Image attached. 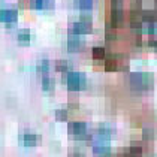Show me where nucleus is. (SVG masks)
Segmentation results:
<instances>
[{"instance_id":"obj_1","label":"nucleus","mask_w":157,"mask_h":157,"mask_svg":"<svg viewBox=\"0 0 157 157\" xmlns=\"http://www.w3.org/2000/svg\"><path fill=\"white\" fill-rule=\"evenodd\" d=\"M111 133L112 130L108 126H100L93 136V150L99 156H108L111 145Z\"/></svg>"},{"instance_id":"obj_2","label":"nucleus","mask_w":157,"mask_h":157,"mask_svg":"<svg viewBox=\"0 0 157 157\" xmlns=\"http://www.w3.org/2000/svg\"><path fill=\"white\" fill-rule=\"evenodd\" d=\"M129 81H130L132 88L139 90V91H145V90H150L153 87L154 76L148 72H133L129 76Z\"/></svg>"},{"instance_id":"obj_3","label":"nucleus","mask_w":157,"mask_h":157,"mask_svg":"<svg viewBox=\"0 0 157 157\" xmlns=\"http://www.w3.org/2000/svg\"><path fill=\"white\" fill-rule=\"evenodd\" d=\"M85 82H87V78H85L84 73L81 72H67V76H66V84H67V88L71 91H78V90H82L85 87Z\"/></svg>"},{"instance_id":"obj_4","label":"nucleus","mask_w":157,"mask_h":157,"mask_svg":"<svg viewBox=\"0 0 157 157\" xmlns=\"http://www.w3.org/2000/svg\"><path fill=\"white\" fill-rule=\"evenodd\" d=\"M69 133H71V138L78 139V141L90 138L87 123H84V121H73V123H71L69 124Z\"/></svg>"},{"instance_id":"obj_5","label":"nucleus","mask_w":157,"mask_h":157,"mask_svg":"<svg viewBox=\"0 0 157 157\" xmlns=\"http://www.w3.org/2000/svg\"><path fill=\"white\" fill-rule=\"evenodd\" d=\"M91 30V20L88 17H82L78 21H75L71 27V32L76 33V35H87Z\"/></svg>"},{"instance_id":"obj_6","label":"nucleus","mask_w":157,"mask_h":157,"mask_svg":"<svg viewBox=\"0 0 157 157\" xmlns=\"http://www.w3.org/2000/svg\"><path fill=\"white\" fill-rule=\"evenodd\" d=\"M18 21V12L17 9H0V23L6 25H15Z\"/></svg>"},{"instance_id":"obj_7","label":"nucleus","mask_w":157,"mask_h":157,"mask_svg":"<svg viewBox=\"0 0 157 157\" xmlns=\"http://www.w3.org/2000/svg\"><path fill=\"white\" fill-rule=\"evenodd\" d=\"M18 139L24 147H33V145H36L39 142L40 136L35 132H30V130H23V132H20Z\"/></svg>"},{"instance_id":"obj_8","label":"nucleus","mask_w":157,"mask_h":157,"mask_svg":"<svg viewBox=\"0 0 157 157\" xmlns=\"http://www.w3.org/2000/svg\"><path fill=\"white\" fill-rule=\"evenodd\" d=\"M81 47H82L81 35H76L73 32H69V36H67V49L69 51H78Z\"/></svg>"},{"instance_id":"obj_9","label":"nucleus","mask_w":157,"mask_h":157,"mask_svg":"<svg viewBox=\"0 0 157 157\" xmlns=\"http://www.w3.org/2000/svg\"><path fill=\"white\" fill-rule=\"evenodd\" d=\"M52 0H30L29 2V6L32 9H36V11H42V9H48L52 8Z\"/></svg>"},{"instance_id":"obj_10","label":"nucleus","mask_w":157,"mask_h":157,"mask_svg":"<svg viewBox=\"0 0 157 157\" xmlns=\"http://www.w3.org/2000/svg\"><path fill=\"white\" fill-rule=\"evenodd\" d=\"M126 154H127V157H142V154H144L142 142H132Z\"/></svg>"},{"instance_id":"obj_11","label":"nucleus","mask_w":157,"mask_h":157,"mask_svg":"<svg viewBox=\"0 0 157 157\" xmlns=\"http://www.w3.org/2000/svg\"><path fill=\"white\" fill-rule=\"evenodd\" d=\"M73 3L81 11H90L93 8V0H73Z\"/></svg>"},{"instance_id":"obj_12","label":"nucleus","mask_w":157,"mask_h":157,"mask_svg":"<svg viewBox=\"0 0 157 157\" xmlns=\"http://www.w3.org/2000/svg\"><path fill=\"white\" fill-rule=\"evenodd\" d=\"M17 39H18V42H21V44H27V42L30 40V30H29V29H21V30H18Z\"/></svg>"},{"instance_id":"obj_13","label":"nucleus","mask_w":157,"mask_h":157,"mask_svg":"<svg viewBox=\"0 0 157 157\" xmlns=\"http://www.w3.org/2000/svg\"><path fill=\"white\" fill-rule=\"evenodd\" d=\"M42 88L45 91H52L54 90V79L49 78L48 75H44V78H42Z\"/></svg>"},{"instance_id":"obj_14","label":"nucleus","mask_w":157,"mask_h":157,"mask_svg":"<svg viewBox=\"0 0 157 157\" xmlns=\"http://www.w3.org/2000/svg\"><path fill=\"white\" fill-rule=\"evenodd\" d=\"M56 67H57V71H59V72H67V71L71 72V64H69V61H66V60L57 61Z\"/></svg>"},{"instance_id":"obj_15","label":"nucleus","mask_w":157,"mask_h":157,"mask_svg":"<svg viewBox=\"0 0 157 157\" xmlns=\"http://www.w3.org/2000/svg\"><path fill=\"white\" fill-rule=\"evenodd\" d=\"M105 48H102V47H94L93 48V59H96V60H102V59H105Z\"/></svg>"},{"instance_id":"obj_16","label":"nucleus","mask_w":157,"mask_h":157,"mask_svg":"<svg viewBox=\"0 0 157 157\" xmlns=\"http://www.w3.org/2000/svg\"><path fill=\"white\" fill-rule=\"evenodd\" d=\"M105 69H106V71H117V69H118V61L115 60L114 57H112V59H108L106 63H105Z\"/></svg>"},{"instance_id":"obj_17","label":"nucleus","mask_w":157,"mask_h":157,"mask_svg":"<svg viewBox=\"0 0 157 157\" xmlns=\"http://www.w3.org/2000/svg\"><path fill=\"white\" fill-rule=\"evenodd\" d=\"M37 69H39V72H42L44 75H47L48 73V69H49V63L48 60H42L39 63V66H37Z\"/></svg>"},{"instance_id":"obj_18","label":"nucleus","mask_w":157,"mask_h":157,"mask_svg":"<svg viewBox=\"0 0 157 157\" xmlns=\"http://www.w3.org/2000/svg\"><path fill=\"white\" fill-rule=\"evenodd\" d=\"M56 118L60 120V121L67 120V111H66V109H59V111H56Z\"/></svg>"},{"instance_id":"obj_19","label":"nucleus","mask_w":157,"mask_h":157,"mask_svg":"<svg viewBox=\"0 0 157 157\" xmlns=\"http://www.w3.org/2000/svg\"><path fill=\"white\" fill-rule=\"evenodd\" d=\"M154 138V130L153 129H144V139H153Z\"/></svg>"},{"instance_id":"obj_20","label":"nucleus","mask_w":157,"mask_h":157,"mask_svg":"<svg viewBox=\"0 0 157 157\" xmlns=\"http://www.w3.org/2000/svg\"><path fill=\"white\" fill-rule=\"evenodd\" d=\"M148 44H150V47H154V48H157V39H151Z\"/></svg>"},{"instance_id":"obj_21","label":"nucleus","mask_w":157,"mask_h":157,"mask_svg":"<svg viewBox=\"0 0 157 157\" xmlns=\"http://www.w3.org/2000/svg\"><path fill=\"white\" fill-rule=\"evenodd\" d=\"M71 157H85L84 154H81V153H72L71 154Z\"/></svg>"}]
</instances>
